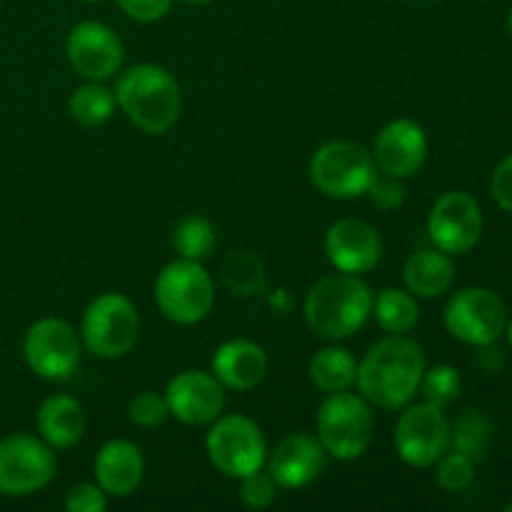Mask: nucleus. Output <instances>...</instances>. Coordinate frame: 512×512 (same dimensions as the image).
Listing matches in <instances>:
<instances>
[{
    "instance_id": "obj_13",
    "label": "nucleus",
    "mask_w": 512,
    "mask_h": 512,
    "mask_svg": "<svg viewBox=\"0 0 512 512\" xmlns=\"http://www.w3.org/2000/svg\"><path fill=\"white\" fill-rule=\"evenodd\" d=\"M483 228L480 203L465 190H448L440 195L428 215L430 243L448 255L470 253L483 238Z\"/></svg>"
},
{
    "instance_id": "obj_39",
    "label": "nucleus",
    "mask_w": 512,
    "mask_h": 512,
    "mask_svg": "<svg viewBox=\"0 0 512 512\" xmlns=\"http://www.w3.org/2000/svg\"><path fill=\"white\" fill-rule=\"evenodd\" d=\"M505 510H508V512H512V500H510V503H508V505H505Z\"/></svg>"
},
{
    "instance_id": "obj_25",
    "label": "nucleus",
    "mask_w": 512,
    "mask_h": 512,
    "mask_svg": "<svg viewBox=\"0 0 512 512\" xmlns=\"http://www.w3.org/2000/svg\"><path fill=\"white\" fill-rule=\"evenodd\" d=\"M115 108H118L115 105V93L108 85L98 83V80H88L85 85L75 88L68 100L70 118L78 120L80 125H88V128L108 123L113 118Z\"/></svg>"
},
{
    "instance_id": "obj_2",
    "label": "nucleus",
    "mask_w": 512,
    "mask_h": 512,
    "mask_svg": "<svg viewBox=\"0 0 512 512\" xmlns=\"http://www.w3.org/2000/svg\"><path fill=\"white\" fill-rule=\"evenodd\" d=\"M115 105L138 130L163 135L180 118V85L168 68L140 63L118 73Z\"/></svg>"
},
{
    "instance_id": "obj_29",
    "label": "nucleus",
    "mask_w": 512,
    "mask_h": 512,
    "mask_svg": "<svg viewBox=\"0 0 512 512\" xmlns=\"http://www.w3.org/2000/svg\"><path fill=\"white\" fill-rule=\"evenodd\" d=\"M433 468L435 480H438V485L445 493H463V490H468L473 485L478 463L470 460L468 455L458 453V450H448Z\"/></svg>"
},
{
    "instance_id": "obj_11",
    "label": "nucleus",
    "mask_w": 512,
    "mask_h": 512,
    "mask_svg": "<svg viewBox=\"0 0 512 512\" xmlns=\"http://www.w3.org/2000/svg\"><path fill=\"white\" fill-rule=\"evenodd\" d=\"M58 473L55 453L43 438L28 433L5 435L0 440V493L8 498H25L45 485Z\"/></svg>"
},
{
    "instance_id": "obj_18",
    "label": "nucleus",
    "mask_w": 512,
    "mask_h": 512,
    "mask_svg": "<svg viewBox=\"0 0 512 512\" xmlns=\"http://www.w3.org/2000/svg\"><path fill=\"white\" fill-rule=\"evenodd\" d=\"M325 460H328V453L315 435L293 433L280 440L273 453H268L265 468L278 488L300 490L320 478Z\"/></svg>"
},
{
    "instance_id": "obj_5",
    "label": "nucleus",
    "mask_w": 512,
    "mask_h": 512,
    "mask_svg": "<svg viewBox=\"0 0 512 512\" xmlns=\"http://www.w3.org/2000/svg\"><path fill=\"white\" fill-rule=\"evenodd\" d=\"M155 305L175 325H198L215 305L213 278L200 260L178 258L165 265L153 285Z\"/></svg>"
},
{
    "instance_id": "obj_4",
    "label": "nucleus",
    "mask_w": 512,
    "mask_h": 512,
    "mask_svg": "<svg viewBox=\"0 0 512 512\" xmlns=\"http://www.w3.org/2000/svg\"><path fill=\"white\" fill-rule=\"evenodd\" d=\"M315 430H318L315 438L320 440L330 458L340 460V463L358 460L373 443V410L360 393L355 395L350 390L330 393L320 405Z\"/></svg>"
},
{
    "instance_id": "obj_10",
    "label": "nucleus",
    "mask_w": 512,
    "mask_h": 512,
    "mask_svg": "<svg viewBox=\"0 0 512 512\" xmlns=\"http://www.w3.org/2000/svg\"><path fill=\"white\" fill-rule=\"evenodd\" d=\"M450 420L443 408L430 403H408L395 423V453L410 468H433L450 450Z\"/></svg>"
},
{
    "instance_id": "obj_35",
    "label": "nucleus",
    "mask_w": 512,
    "mask_h": 512,
    "mask_svg": "<svg viewBox=\"0 0 512 512\" xmlns=\"http://www.w3.org/2000/svg\"><path fill=\"white\" fill-rule=\"evenodd\" d=\"M490 193H493L495 203H498L505 213H512V155L500 160L498 168L493 170Z\"/></svg>"
},
{
    "instance_id": "obj_21",
    "label": "nucleus",
    "mask_w": 512,
    "mask_h": 512,
    "mask_svg": "<svg viewBox=\"0 0 512 512\" xmlns=\"http://www.w3.org/2000/svg\"><path fill=\"white\" fill-rule=\"evenodd\" d=\"M35 423H38L40 438L53 450L73 448L85 433V410L73 395H50L40 403Z\"/></svg>"
},
{
    "instance_id": "obj_16",
    "label": "nucleus",
    "mask_w": 512,
    "mask_h": 512,
    "mask_svg": "<svg viewBox=\"0 0 512 512\" xmlns=\"http://www.w3.org/2000/svg\"><path fill=\"white\" fill-rule=\"evenodd\" d=\"M325 255L338 273L365 275L383 258V240L365 220L340 218L325 233Z\"/></svg>"
},
{
    "instance_id": "obj_20",
    "label": "nucleus",
    "mask_w": 512,
    "mask_h": 512,
    "mask_svg": "<svg viewBox=\"0 0 512 512\" xmlns=\"http://www.w3.org/2000/svg\"><path fill=\"white\" fill-rule=\"evenodd\" d=\"M210 373L220 380L225 390L248 393V390L258 388L268 375V355L253 340H225L213 353Z\"/></svg>"
},
{
    "instance_id": "obj_28",
    "label": "nucleus",
    "mask_w": 512,
    "mask_h": 512,
    "mask_svg": "<svg viewBox=\"0 0 512 512\" xmlns=\"http://www.w3.org/2000/svg\"><path fill=\"white\" fill-rule=\"evenodd\" d=\"M460 390H463V375L455 365H433V368H425L423 380H420V390L423 400L430 405H438V408H450L455 400L460 398Z\"/></svg>"
},
{
    "instance_id": "obj_26",
    "label": "nucleus",
    "mask_w": 512,
    "mask_h": 512,
    "mask_svg": "<svg viewBox=\"0 0 512 512\" xmlns=\"http://www.w3.org/2000/svg\"><path fill=\"white\" fill-rule=\"evenodd\" d=\"M490 440H493V425L478 410H468L460 415L458 423L450 425V450L468 455L475 463L488 458Z\"/></svg>"
},
{
    "instance_id": "obj_12",
    "label": "nucleus",
    "mask_w": 512,
    "mask_h": 512,
    "mask_svg": "<svg viewBox=\"0 0 512 512\" xmlns=\"http://www.w3.org/2000/svg\"><path fill=\"white\" fill-rule=\"evenodd\" d=\"M80 333L63 318H40L23 338V358L43 380H68L80 363Z\"/></svg>"
},
{
    "instance_id": "obj_31",
    "label": "nucleus",
    "mask_w": 512,
    "mask_h": 512,
    "mask_svg": "<svg viewBox=\"0 0 512 512\" xmlns=\"http://www.w3.org/2000/svg\"><path fill=\"white\" fill-rule=\"evenodd\" d=\"M275 495H278V485L263 470H255V473L240 478V500H243L248 508L253 510H265L275 503Z\"/></svg>"
},
{
    "instance_id": "obj_37",
    "label": "nucleus",
    "mask_w": 512,
    "mask_h": 512,
    "mask_svg": "<svg viewBox=\"0 0 512 512\" xmlns=\"http://www.w3.org/2000/svg\"><path fill=\"white\" fill-rule=\"evenodd\" d=\"M183 3H190V5H205V3H210V0H183Z\"/></svg>"
},
{
    "instance_id": "obj_6",
    "label": "nucleus",
    "mask_w": 512,
    "mask_h": 512,
    "mask_svg": "<svg viewBox=\"0 0 512 512\" xmlns=\"http://www.w3.org/2000/svg\"><path fill=\"white\" fill-rule=\"evenodd\" d=\"M378 173L373 153L350 140H330L310 158V180L325 198L333 200L363 198Z\"/></svg>"
},
{
    "instance_id": "obj_17",
    "label": "nucleus",
    "mask_w": 512,
    "mask_h": 512,
    "mask_svg": "<svg viewBox=\"0 0 512 512\" xmlns=\"http://www.w3.org/2000/svg\"><path fill=\"white\" fill-rule=\"evenodd\" d=\"M428 158V135L423 125L410 118H395L378 133L373 160L388 178H413Z\"/></svg>"
},
{
    "instance_id": "obj_8",
    "label": "nucleus",
    "mask_w": 512,
    "mask_h": 512,
    "mask_svg": "<svg viewBox=\"0 0 512 512\" xmlns=\"http://www.w3.org/2000/svg\"><path fill=\"white\" fill-rule=\"evenodd\" d=\"M205 453L218 473L240 480L265 468L268 443L260 425L248 415H220L205 435Z\"/></svg>"
},
{
    "instance_id": "obj_33",
    "label": "nucleus",
    "mask_w": 512,
    "mask_h": 512,
    "mask_svg": "<svg viewBox=\"0 0 512 512\" xmlns=\"http://www.w3.org/2000/svg\"><path fill=\"white\" fill-rule=\"evenodd\" d=\"M120 10L138 23H158L173 8V0H118Z\"/></svg>"
},
{
    "instance_id": "obj_23",
    "label": "nucleus",
    "mask_w": 512,
    "mask_h": 512,
    "mask_svg": "<svg viewBox=\"0 0 512 512\" xmlns=\"http://www.w3.org/2000/svg\"><path fill=\"white\" fill-rule=\"evenodd\" d=\"M358 375V360L348 348L340 345H328L320 348L308 363V378L320 393H343L355 385Z\"/></svg>"
},
{
    "instance_id": "obj_24",
    "label": "nucleus",
    "mask_w": 512,
    "mask_h": 512,
    "mask_svg": "<svg viewBox=\"0 0 512 512\" xmlns=\"http://www.w3.org/2000/svg\"><path fill=\"white\" fill-rule=\"evenodd\" d=\"M373 315L388 335H408L420 320L418 298L408 288H385L373 298Z\"/></svg>"
},
{
    "instance_id": "obj_32",
    "label": "nucleus",
    "mask_w": 512,
    "mask_h": 512,
    "mask_svg": "<svg viewBox=\"0 0 512 512\" xmlns=\"http://www.w3.org/2000/svg\"><path fill=\"white\" fill-rule=\"evenodd\" d=\"M108 495L100 490L98 483H78L65 495V510L68 512H105Z\"/></svg>"
},
{
    "instance_id": "obj_1",
    "label": "nucleus",
    "mask_w": 512,
    "mask_h": 512,
    "mask_svg": "<svg viewBox=\"0 0 512 512\" xmlns=\"http://www.w3.org/2000/svg\"><path fill=\"white\" fill-rule=\"evenodd\" d=\"M425 368V350L415 340L408 335H388L363 355L355 385L370 408L403 410L418 395Z\"/></svg>"
},
{
    "instance_id": "obj_22",
    "label": "nucleus",
    "mask_w": 512,
    "mask_h": 512,
    "mask_svg": "<svg viewBox=\"0 0 512 512\" xmlns=\"http://www.w3.org/2000/svg\"><path fill=\"white\" fill-rule=\"evenodd\" d=\"M403 280L405 288L415 298H438V295L448 293L455 280L453 255L443 253L438 248L418 250L405 263Z\"/></svg>"
},
{
    "instance_id": "obj_30",
    "label": "nucleus",
    "mask_w": 512,
    "mask_h": 512,
    "mask_svg": "<svg viewBox=\"0 0 512 512\" xmlns=\"http://www.w3.org/2000/svg\"><path fill=\"white\" fill-rule=\"evenodd\" d=\"M130 423H135L138 428H158L165 420L170 418L168 400L163 393H155V390H143L140 395H135L133 403L128 410Z\"/></svg>"
},
{
    "instance_id": "obj_15",
    "label": "nucleus",
    "mask_w": 512,
    "mask_h": 512,
    "mask_svg": "<svg viewBox=\"0 0 512 512\" xmlns=\"http://www.w3.org/2000/svg\"><path fill=\"white\" fill-rule=\"evenodd\" d=\"M163 395L170 415L183 425H210L225 408V388L205 370H183L170 380Z\"/></svg>"
},
{
    "instance_id": "obj_36",
    "label": "nucleus",
    "mask_w": 512,
    "mask_h": 512,
    "mask_svg": "<svg viewBox=\"0 0 512 512\" xmlns=\"http://www.w3.org/2000/svg\"><path fill=\"white\" fill-rule=\"evenodd\" d=\"M505 335H508V343L512 348V315H508V325H505Z\"/></svg>"
},
{
    "instance_id": "obj_7",
    "label": "nucleus",
    "mask_w": 512,
    "mask_h": 512,
    "mask_svg": "<svg viewBox=\"0 0 512 512\" xmlns=\"http://www.w3.org/2000/svg\"><path fill=\"white\" fill-rule=\"evenodd\" d=\"M140 313L123 293H103L85 308L80 320V343L100 360H115L135 348Z\"/></svg>"
},
{
    "instance_id": "obj_40",
    "label": "nucleus",
    "mask_w": 512,
    "mask_h": 512,
    "mask_svg": "<svg viewBox=\"0 0 512 512\" xmlns=\"http://www.w3.org/2000/svg\"><path fill=\"white\" fill-rule=\"evenodd\" d=\"M85 3H100V0H85Z\"/></svg>"
},
{
    "instance_id": "obj_19",
    "label": "nucleus",
    "mask_w": 512,
    "mask_h": 512,
    "mask_svg": "<svg viewBox=\"0 0 512 512\" xmlns=\"http://www.w3.org/2000/svg\"><path fill=\"white\" fill-rule=\"evenodd\" d=\"M95 483L108 498H130L140 488L145 475L143 450L123 438L108 440L98 450L93 463Z\"/></svg>"
},
{
    "instance_id": "obj_27",
    "label": "nucleus",
    "mask_w": 512,
    "mask_h": 512,
    "mask_svg": "<svg viewBox=\"0 0 512 512\" xmlns=\"http://www.w3.org/2000/svg\"><path fill=\"white\" fill-rule=\"evenodd\" d=\"M173 245L180 258L203 260L215 248V228L208 218L188 215L173 230Z\"/></svg>"
},
{
    "instance_id": "obj_34",
    "label": "nucleus",
    "mask_w": 512,
    "mask_h": 512,
    "mask_svg": "<svg viewBox=\"0 0 512 512\" xmlns=\"http://www.w3.org/2000/svg\"><path fill=\"white\" fill-rule=\"evenodd\" d=\"M368 195L373 198V203L383 210H395L403 205L405 200V188L400 185L398 178H388V175L378 173L375 183L370 185Z\"/></svg>"
},
{
    "instance_id": "obj_14",
    "label": "nucleus",
    "mask_w": 512,
    "mask_h": 512,
    "mask_svg": "<svg viewBox=\"0 0 512 512\" xmlns=\"http://www.w3.org/2000/svg\"><path fill=\"white\" fill-rule=\"evenodd\" d=\"M65 55L75 75L98 83L115 78L125 60L118 33L100 20H83L75 25L65 40Z\"/></svg>"
},
{
    "instance_id": "obj_3",
    "label": "nucleus",
    "mask_w": 512,
    "mask_h": 512,
    "mask_svg": "<svg viewBox=\"0 0 512 512\" xmlns=\"http://www.w3.org/2000/svg\"><path fill=\"white\" fill-rule=\"evenodd\" d=\"M373 298V290L360 275H325L305 295V323L325 340L350 338L373 315Z\"/></svg>"
},
{
    "instance_id": "obj_38",
    "label": "nucleus",
    "mask_w": 512,
    "mask_h": 512,
    "mask_svg": "<svg viewBox=\"0 0 512 512\" xmlns=\"http://www.w3.org/2000/svg\"><path fill=\"white\" fill-rule=\"evenodd\" d=\"M508 30H510V38H512V10H510V15H508Z\"/></svg>"
},
{
    "instance_id": "obj_9",
    "label": "nucleus",
    "mask_w": 512,
    "mask_h": 512,
    "mask_svg": "<svg viewBox=\"0 0 512 512\" xmlns=\"http://www.w3.org/2000/svg\"><path fill=\"white\" fill-rule=\"evenodd\" d=\"M508 305L490 288H463L448 300L443 313L445 330L473 348H490L505 335Z\"/></svg>"
}]
</instances>
